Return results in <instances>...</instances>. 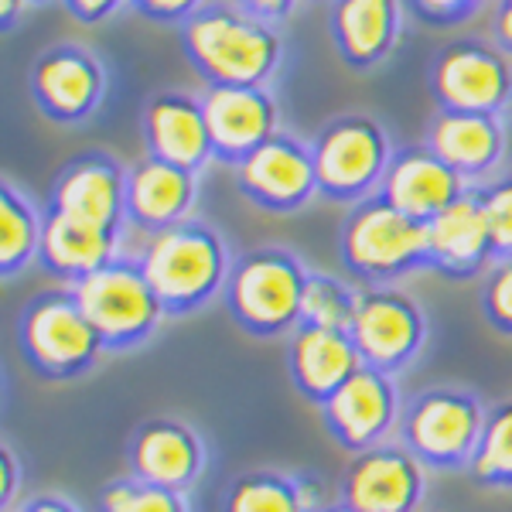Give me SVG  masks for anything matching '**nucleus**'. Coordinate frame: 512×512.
I'll use <instances>...</instances> for the list:
<instances>
[{
  "label": "nucleus",
  "mask_w": 512,
  "mask_h": 512,
  "mask_svg": "<svg viewBox=\"0 0 512 512\" xmlns=\"http://www.w3.org/2000/svg\"><path fill=\"white\" fill-rule=\"evenodd\" d=\"M181 48L209 86H267L284 41L277 24L260 21L236 4H205L181 24Z\"/></svg>",
  "instance_id": "1"
},
{
  "label": "nucleus",
  "mask_w": 512,
  "mask_h": 512,
  "mask_svg": "<svg viewBox=\"0 0 512 512\" xmlns=\"http://www.w3.org/2000/svg\"><path fill=\"white\" fill-rule=\"evenodd\" d=\"M137 263L168 318L195 315L198 308H205L212 297L226 291L233 270L222 236L198 219H185L147 236Z\"/></svg>",
  "instance_id": "2"
},
{
  "label": "nucleus",
  "mask_w": 512,
  "mask_h": 512,
  "mask_svg": "<svg viewBox=\"0 0 512 512\" xmlns=\"http://www.w3.org/2000/svg\"><path fill=\"white\" fill-rule=\"evenodd\" d=\"M338 253L349 274L362 284H393V280L431 267L427 253V222L393 209L383 195H369L349 205L338 233Z\"/></svg>",
  "instance_id": "3"
},
{
  "label": "nucleus",
  "mask_w": 512,
  "mask_h": 512,
  "mask_svg": "<svg viewBox=\"0 0 512 512\" xmlns=\"http://www.w3.org/2000/svg\"><path fill=\"white\" fill-rule=\"evenodd\" d=\"M311 270L284 246L243 253L226 280V311L253 338H280L301 325L304 284Z\"/></svg>",
  "instance_id": "4"
},
{
  "label": "nucleus",
  "mask_w": 512,
  "mask_h": 512,
  "mask_svg": "<svg viewBox=\"0 0 512 512\" xmlns=\"http://www.w3.org/2000/svg\"><path fill=\"white\" fill-rule=\"evenodd\" d=\"M18 349L21 359L41 379H79L103 359L106 345L86 311L79 308L76 294L41 291L21 308L18 318Z\"/></svg>",
  "instance_id": "5"
},
{
  "label": "nucleus",
  "mask_w": 512,
  "mask_h": 512,
  "mask_svg": "<svg viewBox=\"0 0 512 512\" xmlns=\"http://www.w3.org/2000/svg\"><path fill=\"white\" fill-rule=\"evenodd\" d=\"M69 291L76 294L79 308L93 321L106 352L137 349L168 318L151 280L144 277L140 263L130 260V256H117L106 267L79 277L76 284H69Z\"/></svg>",
  "instance_id": "6"
},
{
  "label": "nucleus",
  "mask_w": 512,
  "mask_h": 512,
  "mask_svg": "<svg viewBox=\"0 0 512 512\" xmlns=\"http://www.w3.org/2000/svg\"><path fill=\"white\" fill-rule=\"evenodd\" d=\"M485 403L465 386H434L403 407L400 444L434 472L468 468L485 431Z\"/></svg>",
  "instance_id": "7"
},
{
  "label": "nucleus",
  "mask_w": 512,
  "mask_h": 512,
  "mask_svg": "<svg viewBox=\"0 0 512 512\" xmlns=\"http://www.w3.org/2000/svg\"><path fill=\"white\" fill-rule=\"evenodd\" d=\"M311 154H315L321 195L345 205L376 195L393 161L386 130L359 113L325 123L311 144Z\"/></svg>",
  "instance_id": "8"
},
{
  "label": "nucleus",
  "mask_w": 512,
  "mask_h": 512,
  "mask_svg": "<svg viewBox=\"0 0 512 512\" xmlns=\"http://www.w3.org/2000/svg\"><path fill=\"white\" fill-rule=\"evenodd\" d=\"M349 335L366 366L396 376L424 349L427 315L414 297L393 284H369L359 287Z\"/></svg>",
  "instance_id": "9"
},
{
  "label": "nucleus",
  "mask_w": 512,
  "mask_h": 512,
  "mask_svg": "<svg viewBox=\"0 0 512 512\" xmlns=\"http://www.w3.org/2000/svg\"><path fill=\"white\" fill-rule=\"evenodd\" d=\"M338 492L352 512H417L427 495V465L400 441L373 444L349 458Z\"/></svg>",
  "instance_id": "10"
},
{
  "label": "nucleus",
  "mask_w": 512,
  "mask_h": 512,
  "mask_svg": "<svg viewBox=\"0 0 512 512\" xmlns=\"http://www.w3.org/2000/svg\"><path fill=\"white\" fill-rule=\"evenodd\" d=\"M437 110L502 113L512 99L509 55L485 41H454L431 65Z\"/></svg>",
  "instance_id": "11"
},
{
  "label": "nucleus",
  "mask_w": 512,
  "mask_h": 512,
  "mask_svg": "<svg viewBox=\"0 0 512 512\" xmlns=\"http://www.w3.org/2000/svg\"><path fill=\"white\" fill-rule=\"evenodd\" d=\"M321 424L335 437L338 448L349 454L383 444L393 427H400L403 407L390 373H379L373 366H362L349 383L321 403Z\"/></svg>",
  "instance_id": "12"
},
{
  "label": "nucleus",
  "mask_w": 512,
  "mask_h": 512,
  "mask_svg": "<svg viewBox=\"0 0 512 512\" xmlns=\"http://www.w3.org/2000/svg\"><path fill=\"white\" fill-rule=\"evenodd\" d=\"M236 185L267 212H297L321 195L311 147L280 130L236 164Z\"/></svg>",
  "instance_id": "13"
},
{
  "label": "nucleus",
  "mask_w": 512,
  "mask_h": 512,
  "mask_svg": "<svg viewBox=\"0 0 512 512\" xmlns=\"http://www.w3.org/2000/svg\"><path fill=\"white\" fill-rule=\"evenodd\" d=\"M127 178L130 171L110 154H79L55 178L48 209L89 226L127 233Z\"/></svg>",
  "instance_id": "14"
},
{
  "label": "nucleus",
  "mask_w": 512,
  "mask_h": 512,
  "mask_svg": "<svg viewBox=\"0 0 512 512\" xmlns=\"http://www.w3.org/2000/svg\"><path fill=\"white\" fill-rule=\"evenodd\" d=\"M31 99L48 120L79 123L93 117L106 96V72L86 48L55 45L38 55L28 79Z\"/></svg>",
  "instance_id": "15"
},
{
  "label": "nucleus",
  "mask_w": 512,
  "mask_h": 512,
  "mask_svg": "<svg viewBox=\"0 0 512 512\" xmlns=\"http://www.w3.org/2000/svg\"><path fill=\"white\" fill-rule=\"evenodd\" d=\"M202 110L216 161L229 168L246 161L277 134V103L267 86H205Z\"/></svg>",
  "instance_id": "16"
},
{
  "label": "nucleus",
  "mask_w": 512,
  "mask_h": 512,
  "mask_svg": "<svg viewBox=\"0 0 512 512\" xmlns=\"http://www.w3.org/2000/svg\"><path fill=\"white\" fill-rule=\"evenodd\" d=\"M130 475L147 485L188 492L205 472V444L195 427L178 417L144 420L127 448Z\"/></svg>",
  "instance_id": "17"
},
{
  "label": "nucleus",
  "mask_w": 512,
  "mask_h": 512,
  "mask_svg": "<svg viewBox=\"0 0 512 512\" xmlns=\"http://www.w3.org/2000/svg\"><path fill=\"white\" fill-rule=\"evenodd\" d=\"M427 253H431V270L444 277L472 280L489 274L495 253L482 202H478V185H468L448 209L427 222Z\"/></svg>",
  "instance_id": "18"
},
{
  "label": "nucleus",
  "mask_w": 512,
  "mask_h": 512,
  "mask_svg": "<svg viewBox=\"0 0 512 512\" xmlns=\"http://www.w3.org/2000/svg\"><path fill=\"white\" fill-rule=\"evenodd\" d=\"M362 366L366 362L349 332L297 325L287 335V373L294 390L315 407H321L342 383H349Z\"/></svg>",
  "instance_id": "19"
},
{
  "label": "nucleus",
  "mask_w": 512,
  "mask_h": 512,
  "mask_svg": "<svg viewBox=\"0 0 512 512\" xmlns=\"http://www.w3.org/2000/svg\"><path fill=\"white\" fill-rule=\"evenodd\" d=\"M465 188L468 181L451 164H444L431 147L420 144V147H403V151L393 154L390 168L383 175V185H379V195L393 209L407 212L410 219L431 222Z\"/></svg>",
  "instance_id": "20"
},
{
  "label": "nucleus",
  "mask_w": 512,
  "mask_h": 512,
  "mask_svg": "<svg viewBox=\"0 0 512 512\" xmlns=\"http://www.w3.org/2000/svg\"><path fill=\"white\" fill-rule=\"evenodd\" d=\"M198 195V175L185 171L171 161H161L154 154H147L144 161H137L130 168L127 178V222L130 229L144 236H154L161 229H171L178 222L192 219Z\"/></svg>",
  "instance_id": "21"
},
{
  "label": "nucleus",
  "mask_w": 512,
  "mask_h": 512,
  "mask_svg": "<svg viewBox=\"0 0 512 512\" xmlns=\"http://www.w3.org/2000/svg\"><path fill=\"white\" fill-rule=\"evenodd\" d=\"M144 140L147 154L171 161L185 171H202L216 161L209 123H205L202 99L188 93H161L144 110Z\"/></svg>",
  "instance_id": "22"
},
{
  "label": "nucleus",
  "mask_w": 512,
  "mask_h": 512,
  "mask_svg": "<svg viewBox=\"0 0 512 512\" xmlns=\"http://www.w3.org/2000/svg\"><path fill=\"white\" fill-rule=\"evenodd\" d=\"M335 52L355 72H369L390 59L400 41L403 4L400 0H332Z\"/></svg>",
  "instance_id": "23"
},
{
  "label": "nucleus",
  "mask_w": 512,
  "mask_h": 512,
  "mask_svg": "<svg viewBox=\"0 0 512 512\" xmlns=\"http://www.w3.org/2000/svg\"><path fill=\"white\" fill-rule=\"evenodd\" d=\"M427 147L451 164L468 185H482L495 171L506 151V130L499 113H461V110H437L431 120Z\"/></svg>",
  "instance_id": "24"
},
{
  "label": "nucleus",
  "mask_w": 512,
  "mask_h": 512,
  "mask_svg": "<svg viewBox=\"0 0 512 512\" xmlns=\"http://www.w3.org/2000/svg\"><path fill=\"white\" fill-rule=\"evenodd\" d=\"M123 233L103 226H89V222L69 219L62 212H45V236H41V253L38 260L45 263V270H52L55 277L76 284L79 277L93 274V270L113 263L120 253Z\"/></svg>",
  "instance_id": "25"
},
{
  "label": "nucleus",
  "mask_w": 512,
  "mask_h": 512,
  "mask_svg": "<svg viewBox=\"0 0 512 512\" xmlns=\"http://www.w3.org/2000/svg\"><path fill=\"white\" fill-rule=\"evenodd\" d=\"M41 236H45V216L28 195L4 181L0 185V274L4 280L18 277L31 260H38Z\"/></svg>",
  "instance_id": "26"
},
{
  "label": "nucleus",
  "mask_w": 512,
  "mask_h": 512,
  "mask_svg": "<svg viewBox=\"0 0 512 512\" xmlns=\"http://www.w3.org/2000/svg\"><path fill=\"white\" fill-rule=\"evenodd\" d=\"M222 512H311L304 502L297 478L274 472V468H253L229 482L222 495Z\"/></svg>",
  "instance_id": "27"
},
{
  "label": "nucleus",
  "mask_w": 512,
  "mask_h": 512,
  "mask_svg": "<svg viewBox=\"0 0 512 512\" xmlns=\"http://www.w3.org/2000/svg\"><path fill=\"white\" fill-rule=\"evenodd\" d=\"M468 475L485 489H512V400L489 407Z\"/></svg>",
  "instance_id": "28"
},
{
  "label": "nucleus",
  "mask_w": 512,
  "mask_h": 512,
  "mask_svg": "<svg viewBox=\"0 0 512 512\" xmlns=\"http://www.w3.org/2000/svg\"><path fill=\"white\" fill-rule=\"evenodd\" d=\"M355 301H359V287L345 284V280H338L332 274H308L304 301H301V325L349 332Z\"/></svg>",
  "instance_id": "29"
},
{
  "label": "nucleus",
  "mask_w": 512,
  "mask_h": 512,
  "mask_svg": "<svg viewBox=\"0 0 512 512\" xmlns=\"http://www.w3.org/2000/svg\"><path fill=\"white\" fill-rule=\"evenodd\" d=\"M99 512H192L185 492L158 489L140 478H120L99 492Z\"/></svg>",
  "instance_id": "30"
},
{
  "label": "nucleus",
  "mask_w": 512,
  "mask_h": 512,
  "mask_svg": "<svg viewBox=\"0 0 512 512\" xmlns=\"http://www.w3.org/2000/svg\"><path fill=\"white\" fill-rule=\"evenodd\" d=\"M478 202L485 212V226L492 236L495 260L512 256V175L499 181H482L478 185Z\"/></svg>",
  "instance_id": "31"
},
{
  "label": "nucleus",
  "mask_w": 512,
  "mask_h": 512,
  "mask_svg": "<svg viewBox=\"0 0 512 512\" xmlns=\"http://www.w3.org/2000/svg\"><path fill=\"white\" fill-rule=\"evenodd\" d=\"M482 315L502 335H512V256L495 260L485 274L482 287Z\"/></svg>",
  "instance_id": "32"
},
{
  "label": "nucleus",
  "mask_w": 512,
  "mask_h": 512,
  "mask_svg": "<svg viewBox=\"0 0 512 512\" xmlns=\"http://www.w3.org/2000/svg\"><path fill=\"white\" fill-rule=\"evenodd\" d=\"M485 0H407V11L427 24H461L482 11Z\"/></svg>",
  "instance_id": "33"
},
{
  "label": "nucleus",
  "mask_w": 512,
  "mask_h": 512,
  "mask_svg": "<svg viewBox=\"0 0 512 512\" xmlns=\"http://www.w3.org/2000/svg\"><path fill=\"white\" fill-rule=\"evenodd\" d=\"M130 7H134L137 14H144V18L151 21H164V24H185L192 18L195 11H202L205 0H130Z\"/></svg>",
  "instance_id": "34"
},
{
  "label": "nucleus",
  "mask_w": 512,
  "mask_h": 512,
  "mask_svg": "<svg viewBox=\"0 0 512 512\" xmlns=\"http://www.w3.org/2000/svg\"><path fill=\"white\" fill-rule=\"evenodd\" d=\"M0 512L14 509V499H18V485H21V465L18 454H14L11 444L4 441V451H0Z\"/></svg>",
  "instance_id": "35"
},
{
  "label": "nucleus",
  "mask_w": 512,
  "mask_h": 512,
  "mask_svg": "<svg viewBox=\"0 0 512 512\" xmlns=\"http://www.w3.org/2000/svg\"><path fill=\"white\" fill-rule=\"evenodd\" d=\"M69 7L72 18H79L82 24H99L106 18H113L117 11L130 4V0H62Z\"/></svg>",
  "instance_id": "36"
},
{
  "label": "nucleus",
  "mask_w": 512,
  "mask_h": 512,
  "mask_svg": "<svg viewBox=\"0 0 512 512\" xmlns=\"http://www.w3.org/2000/svg\"><path fill=\"white\" fill-rule=\"evenodd\" d=\"M229 4L243 7L246 14H253V18H260V21L280 24V21L291 18L294 7L301 4V0H229Z\"/></svg>",
  "instance_id": "37"
},
{
  "label": "nucleus",
  "mask_w": 512,
  "mask_h": 512,
  "mask_svg": "<svg viewBox=\"0 0 512 512\" xmlns=\"http://www.w3.org/2000/svg\"><path fill=\"white\" fill-rule=\"evenodd\" d=\"M7 512H79V506L59 492H45V495H31V499H24L21 506Z\"/></svg>",
  "instance_id": "38"
},
{
  "label": "nucleus",
  "mask_w": 512,
  "mask_h": 512,
  "mask_svg": "<svg viewBox=\"0 0 512 512\" xmlns=\"http://www.w3.org/2000/svg\"><path fill=\"white\" fill-rule=\"evenodd\" d=\"M492 45L512 55V0H495V18H492Z\"/></svg>",
  "instance_id": "39"
},
{
  "label": "nucleus",
  "mask_w": 512,
  "mask_h": 512,
  "mask_svg": "<svg viewBox=\"0 0 512 512\" xmlns=\"http://www.w3.org/2000/svg\"><path fill=\"white\" fill-rule=\"evenodd\" d=\"M31 0H0V18H4V28L11 31V24L18 21V14L28 7Z\"/></svg>",
  "instance_id": "40"
},
{
  "label": "nucleus",
  "mask_w": 512,
  "mask_h": 512,
  "mask_svg": "<svg viewBox=\"0 0 512 512\" xmlns=\"http://www.w3.org/2000/svg\"><path fill=\"white\" fill-rule=\"evenodd\" d=\"M321 512H352V509H349V506H342V502H335V506H325Z\"/></svg>",
  "instance_id": "41"
},
{
  "label": "nucleus",
  "mask_w": 512,
  "mask_h": 512,
  "mask_svg": "<svg viewBox=\"0 0 512 512\" xmlns=\"http://www.w3.org/2000/svg\"><path fill=\"white\" fill-rule=\"evenodd\" d=\"M31 4H45V0H31Z\"/></svg>",
  "instance_id": "42"
}]
</instances>
